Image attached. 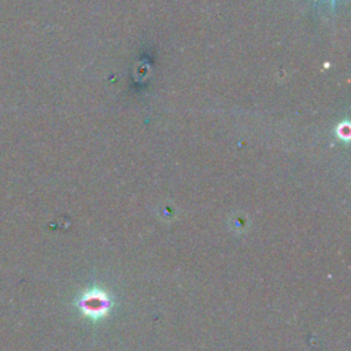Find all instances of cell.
Here are the masks:
<instances>
[{"label":"cell","instance_id":"cell-1","mask_svg":"<svg viewBox=\"0 0 351 351\" xmlns=\"http://www.w3.org/2000/svg\"><path fill=\"white\" fill-rule=\"evenodd\" d=\"M82 313L90 318H100L106 315L110 308V298L103 291H89L78 300Z\"/></svg>","mask_w":351,"mask_h":351},{"label":"cell","instance_id":"cell-3","mask_svg":"<svg viewBox=\"0 0 351 351\" xmlns=\"http://www.w3.org/2000/svg\"><path fill=\"white\" fill-rule=\"evenodd\" d=\"M332 1H335V0H332Z\"/></svg>","mask_w":351,"mask_h":351},{"label":"cell","instance_id":"cell-2","mask_svg":"<svg viewBox=\"0 0 351 351\" xmlns=\"http://www.w3.org/2000/svg\"><path fill=\"white\" fill-rule=\"evenodd\" d=\"M337 134L340 138H344V140H348L350 137V123L348 122H343L337 126Z\"/></svg>","mask_w":351,"mask_h":351}]
</instances>
